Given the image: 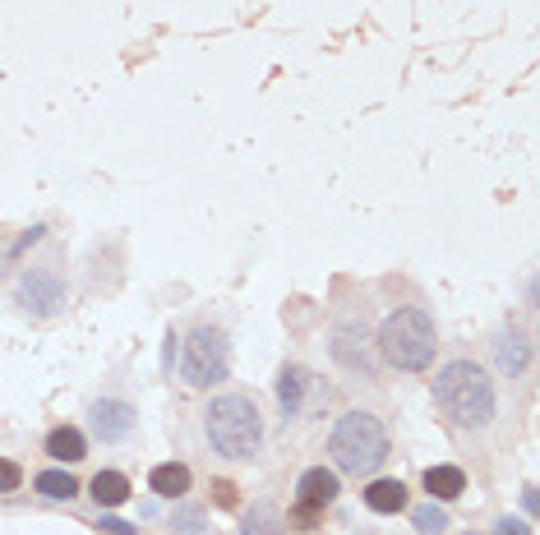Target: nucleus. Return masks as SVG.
Segmentation results:
<instances>
[{"instance_id": "obj_1", "label": "nucleus", "mask_w": 540, "mask_h": 535, "mask_svg": "<svg viewBox=\"0 0 540 535\" xmlns=\"http://www.w3.org/2000/svg\"><path fill=\"white\" fill-rule=\"evenodd\" d=\"M434 406L444 411L448 425L457 429H485L494 420V379L476 360H448L439 374H434Z\"/></svg>"}, {"instance_id": "obj_2", "label": "nucleus", "mask_w": 540, "mask_h": 535, "mask_svg": "<svg viewBox=\"0 0 540 535\" xmlns=\"http://www.w3.org/2000/svg\"><path fill=\"white\" fill-rule=\"evenodd\" d=\"M204 434L217 457L227 462H250L264 448V416L259 402L245 393H222L204 406Z\"/></svg>"}, {"instance_id": "obj_3", "label": "nucleus", "mask_w": 540, "mask_h": 535, "mask_svg": "<svg viewBox=\"0 0 540 535\" xmlns=\"http://www.w3.org/2000/svg\"><path fill=\"white\" fill-rule=\"evenodd\" d=\"M388 452H393V443H388L384 420L374 411H360V406L347 411L333 425V434H328V457H333V466L342 476H356V480L374 476L388 462Z\"/></svg>"}, {"instance_id": "obj_4", "label": "nucleus", "mask_w": 540, "mask_h": 535, "mask_svg": "<svg viewBox=\"0 0 540 535\" xmlns=\"http://www.w3.org/2000/svg\"><path fill=\"white\" fill-rule=\"evenodd\" d=\"M379 356L393 369H407V374H420V369L434 365V351H439V333H434V319L420 305H402L393 310L384 323H379Z\"/></svg>"}, {"instance_id": "obj_5", "label": "nucleus", "mask_w": 540, "mask_h": 535, "mask_svg": "<svg viewBox=\"0 0 540 535\" xmlns=\"http://www.w3.org/2000/svg\"><path fill=\"white\" fill-rule=\"evenodd\" d=\"M231 369V342L217 323H199L190 337H185V356H180V379L190 388H213V383L227 379Z\"/></svg>"}, {"instance_id": "obj_6", "label": "nucleus", "mask_w": 540, "mask_h": 535, "mask_svg": "<svg viewBox=\"0 0 540 535\" xmlns=\"http://www.w3.org/2000/svg\"><path fill=\"white\" fill-rule=\"evenodd\" d=\"M14 296H19V305H24L33 319H51V314L65 310L70 291H65L56 268H28V273L19 277V286H14Z\"/></svg>"}, {"instance_id": "obj_7", "label": "nucleus", "mask_w": 540, "mask_h": 535, "mask_svg": "<svg viewBox=\"0 0 540 535\" xmlns=\"http://www.w3.org/2000/svg\"><path fill=\"white\" fill-rule=\"evenodd\" d=\"M333 360L342 369H351V374H374L379 369V360H374V342L370 333H365V323L347 319L342 328L333 333Z\"/></svg>"}, {"instance_id": "obj_8", "label": "nucleus", "mask_w": 540, "mask_h": 535, "mask_svg": "<svg viewBox=\"0 0 540 535\" xmlns=\"http://www.w3.org/2000/svg\"><path fill=\"white\" fill-rule=\"evenodd\" d=\"M134 425H139V411H134L130 402H120V397H102V402H93V434L102 443L130 439Z\"/></svg>"}, {"instance_id": "obj_9", "label": "nucleus", "mask_w": 540, "mask_h": 535, "mask_svg": "<svg viewBox=\"0 0 540 535\" xmlns=\"http://www.w3.org/2000/svg\"><path fill=\"white\" fill-rule=\"evenodd\" d=\"M337 471H328V466H310L305 476H300V485H296V503L300 508H314V512H324L328 503L337 499Z\"/></svg>"}, {"instance_id": "obj_10", "label": "nucleus", "mask_w": 540, "mask_h": 535, "mask_svg": "<svg viewBox=\"0 0 540 535\" xmlns=\"http://www.w3.org/2000/svg\"><path fill=\"white\" fill-rule=\"evenodd\" d=\"M494 365H499V374H508V379H522L531 365V342L522 333H499V342H494Z\"/></svg>"}, {"instance_id": "obj_11", "label": "nucleus", "mask_w": 540, "mask_h": 535, "mask_svg": "<svg viewBox=\"0 0 540 535\" xmlns=\"http://www.w3.org/2000/svg\"><path fill=\"white\" fill-rule=\"evenodd\" d=\"M47 457H56V462H84L88 457V439H84V429H74V425H56L47 434Z\"/></svg>"}, {"instance_id": "obj_12", "label": "nucleus", "mask_w": 540, "mask_h": 535, "mask_svg": "<svg viewBox=\"0 0 540 535\" xmlns=\"http://www.w3.org/2000/svg\"><path fill=\"white\" fill-rule=\"evenodd\" d=\"M365 508L393 517V512L407 508V485H402V480H370V489H365Z\"/></svg>"}, {"instance_id": "obj_13", "label": "nucleus", "mask_w": 540, "mask_h": 535, "mask_svg": "<svg viewBox=\"0 0 540 535\" xmlns=\"http://www.w3.org/2000/svg\"><path fill=\"white\" fill-rule=\"evenodd\" d=\"M148 489H157L162 499H185V494H190V466H180V462H162V466H153V476H148Z\"/></svg>"}, {"instance_id": "obj_14", "label": "nucleus", "mask_w": 540, "mask_h": 535, "mask_svg": "<svg viewBox=\"0 0 540 535\" xmlns=\"http://www.w3.org/2000/svg\"><path fill=\"white\" fill-rule=\"evenodd\" d=\"M314 388V379H310V369H300V365H287L282 369V379H277V402H282V411L287 416H296L300 411V397Z\"/></svg>"}, {"instance_id": "obj_15", "label": "nucleus", "mask_w": 540, "mask_h": 535, "mask_svg": "<svg viewBox=\"0 0 540 535\" xmlns=\"http://www.w3.org/2000/svg\"><path fill=\"white\" fill-rule=\"evenodd\" d=\"M425 489H430V499H462V489H467V476H462V466H430L425 471Z\"/></svg>"}, {"instance_id": "obj_16", "label": "nucleus", "mask_w": 540, "mask_h": 535, "mask_svg": "<svg viewBox=\"0 0 540 535\" xmlns=\"http://www.w3.org/2000/svg\"><path fill=\"white\" fill-rule=\"evenodd\" d=\"M88 489H93V499L102 503V508H120V503L130 499V480L120 476V471H97Z\"/></svg>"}, {"instance_id": "obj_17", "label": "nucleus", "mask_w": 540, "mask_h": 535, "mask_svg": "<svg viewBox=\"0 0 540 535\" xmlns=\"http://www.w3.org/2000/svg\"><path fill=\"white\" fill-rule=\"evenodd\" d=\"M282 526H287V517H282L273 503H254V508L245 512L240 535H282Z\"/></svg>"}, {"instance_id": "obj_18", "label": "nucleus", "mask_w": 540, "mask_h": 535, "mask_svg": "<svg viewBox=\"0 0 540 535\" xmlns=\"http://www.w3.org/2000/svg\"><path fill=\"white\" fill-rule=\"evenodd\" d=\"M33 485H37V494H47V499H74V494H79V480H74L70 471H42Z\"/></svg>"}, {"instance_id": "obj_19", "label": "nucleus", "mask_w": 540, "mask_h": 535, "mask_svg": "<svg viewBox=\"0 0 540 535\" xmlns=\"http://www.w3.org/2000/svg\"><path fill=\"white\" fill-rule=\"evenodd\" d=\"M19 485H24V471H19V462L0 457V494H14Z\"/></svg>"}, {"instance_id": "obj_20", "label": "nucleus", "mask_w": 540, "mask_h": 535, "mask_svg": "<svg viewBox=\"0 0 540 535\" xmlns=\"http://www.w3.org/2000/svg\"><path fill=\"white\" fill-rule=\"evenodd\" d=\"M416 526H420L425 535H439V531L448 526V517H444L439 508H416Z\"/></svg>"}, {"instance_id": "obj_21", "label": "nucleus", "mask_w": 540, "mask_h": 535, "mask_svg": "<svg viewBox=\"0 0 540 535\" xmlns=\"http://www.w3.org/2000/svg\"><path fill=\"white\" fill-rule=\"evenodd\" d=\"M213 503L217 508H236V485L231 480H213Z\"/></svg>"}, {"instance_id": "obj_22", "label": "nucleus", "mask_w": 540, "mask_h": 535, "mask_svg": "<svg viewBox=\"0 0 540 535\" xmlns=\"http://www.w3.org/2000/svg\"><path fill=\"white\" fill-rule=\"evenodd\" d=\"M291 522H296V531H314L319 512H314V508H300V503H296V508H291Z\"/></svg>"}, {"instance_id": "obj_23", "label": "nucleus", "mask_w": 540, "mask_h": 535, "mask_svg": "<svg viewBox=\"0 0 540 535\" xmlns=\"http://www.w3.org/2000/svg\"><path fill=\"white\" fill-rule=\"evenodd\" d=\"M102 531H107V535H134V526H130V522H116V517H107V522H102Z\"/></svg>"}, {"instance_id": "obj_24", "label": "nucleus", "mask_w": 540, "mask_h": 535, "mask_svg": "<svg viewBox=\"0 0 540 535\" xmlns=\"http://www.w3.org/2000/svg\"><path fill=\"white\" fill-rule=\"evenodd\" d=\"M499 535H531V531L517 522V517H504V522H499Z\"/></svg>"}, {"instance_id": "obj_25", "label": "nucleus", "mask_w": 540, "mask_h": 535, "mask_svg": "<svg viewBox=\"0 0 540 535\" xmlns=\"http://www.w3.org/2000/svg\"><path fill=\"white\" fill-rule=\"evenodd\" d=\"M467 535H471V531H467Z\"/></svg>"}]
</instances>
